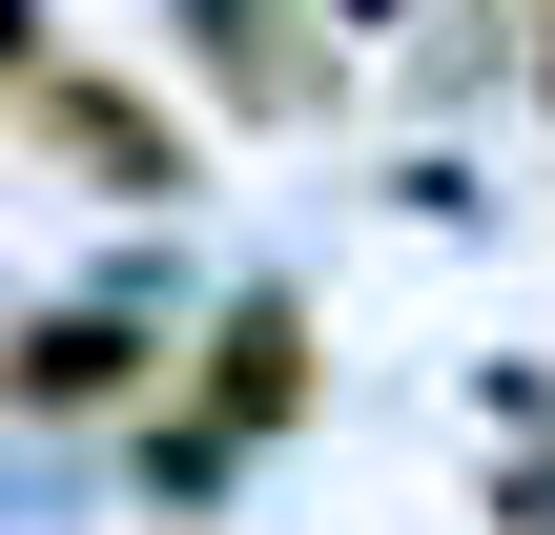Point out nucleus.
Instances as JSON below:
<instances>
[{"instance_id": "nucleus-1", "label": "nucleus", "mask_w": 555, "mask_h": 535, "mask_svg": "<svg viewBox=\"0 0 555 535\" xmlns=\"http://www.w3.org/2000/svg\"><path fill=\"white\" fill-rule=\"evenodd\" d=\"M21 124H41V144H62V165H103V186H124V206H144V186H165V124H144V103H103V82H82V62H41V82H21Z\"/></svg>"}]
</instances>
